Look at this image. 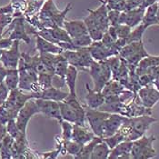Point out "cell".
<instances>
[{
  "label": "cell",
  "instance_id": "1",
  "mask_svg": "<svg viewBox=\"0 0 159 159\" xmlns=\"http://www.w3.org/2000/svg\"><path fill=\"white\" fill-rule=\"evenodd\" d=\"M87 73L90 75L93 80V89L96 91H102L105 85L112 79L110 67L106 61L94 60L88 68Z\"/></svg>",
  "mask_w": 159,
  "mask_h": 159
},
{
  "label": "cell",
  "instance_id": "2",
  "mask_svg": "<svg viewBox=\"0 0 159 159\" xmlns=\"http://www.w3.org/2000/svg\"><path fill=\"white\" fill-rule=\"evenodd\" d=\"M148 55L142 40L126 44L120 49L118 54V56L131 66H137L139 62Z\"/></svg>",
  "mask_w": 159,
  "mask_h": 159
},
{
  "label": "cell",
  "instance_id": "3",
  "mask_svg": "<svg viewBox=\"0 0 159 159\" xmlns=\"http://www.w3.org/2000/svg\"><path fill=\"white\" fill-rule=\"evenodd\" d=\"M155 135L146 136L144 135L140 138L133 141L131 149V158L133 159H150L157 156V152L153 147V143L156 141Z\"/></svg>",
  "mask_w": 159,
  "mask_h": 159
},
{
  "label": "cell",
  "instance_id": "4",
  "mask_svg": "<svg viewBox=\"0 0 159 159\" xmlns=\"http://www.w3.org/2000/svg\"><path fill=\"white\" fill-rule=\"evenodd\" d=\"M17 68L19 72V89L25 92L33 93H38L39 91H41L37 82L38 75L32 67L25 65L24 62L20 58Z\"/></svg>",
  "mask_w": 159,
  "mask_h": 159
},
{
  "label": "cell",
  "instance_id": "5",
  "mask_svg": "<svg viewBox=\"0 0 159 159\" xmlns=\"http://www.w3.org/2000/svg\"><path fill=\"white\" fill-rule=\"evenodd\" d=\"M157 121V118L149 115H144L135 117H126V122L130 128V134L126 141H135L146 134L150 125Z\"/></svg>",
  "mask_w": 159,
  "mask_h": 159
},
{
  "label": "cell",
  "instance_id": "6",
  "mask_svg": "<svg viewBox=\"0 0 159 159\" xmlns=\"http://www.w3.org/2000/svg\"><path fill=\"white\" fill-rule=\"evenodd\" d=\"M72 3L67 4L66 7L60 11L57 9L53 0H47L41 9V16L53 23V26H63L64 21L66 20V16L72 8Z\"/></svg>",
  "mask_w": 159,
  "mask_h": 159
},
{
  "label": "cell",
  "instance_id": "7",
  "mask_svg": "<svg viewBox=\"0 0 159 159\" xmlns=\"http://www.w3.org/2000/svg\"><path fill=\"white\" fill-rule=\"evenodd\" d=\"M86 108V120L88 123L90 129L97 136L103 138V130H104V124L107 118L110 116V113L94 109L85 106Z\"/></svg>",
  "mask_w": 159,
  "mask_h": 159
},
{
  "label": "cell",
  "instance_id": "8",
  "mask_svg": "<svg viewBox=\"0 0 159 159\" xmlns=\"http://www.w3.org/2000/svg\"><path fill=\"white\" fill-rule=\"evenodd\" d=\"M37 114H40V113L37 107L36 98H31L28 101H26V103L21 107V109L19 110L16 117V123L22 133L26 134V127L30 119Z\"/></svg>",
  "mask_w": 159,
  "mask_h": 159
},
{
  "label": "cell",
  "instance_id": "9",
  "mask_svg": "<svg viewBox=\"0 0 159 159\" xmlns=\"http://www.w3.org/2000/svg\"><path fill=\"white\" fill-rule=\"evenodd\" d=\"M19 45H20L19 40H13V43L10 46V48L4 49L2 51L0 61L2 63L3 66H5L7 69L18 67V64L21 58Z\"/></svg>",
  "mask_w": 159,
  "mask_h": 159
},
{
  "label": "cell",
  "instance_id": "10",
  "mask_svg": "<svg viewBox=\"0 0 159 159\" xmlns=\"http://www.w3.org/2000/svg\"><path fill=\"white\" fill-rule=\"evenodd\" d=\"M36 101H37L40 114H43L47 117L56 119L57 121L61 120L62 117L61 114H60L59 102L53 101V100L41 99V98H36Z\"/></svg>",
  "mask_w": 159,
  "mask_h": 159
},
{
  "label": "cell",
  "instance_id": "11",
  "mask_svg": "<svg viewBox=\"0 0 159 159\" xmlns=\"http://www.w3.org/2000/svg\"><path fill=\"white\" fill-rule=\"evenodd\" d=\"M34 95L35 93L33 92H25L19 88H16L9 92L6 103L15 110L19 112L21 107L26 103V101H28L31 98H35Z\"/></svg>",
  "mask_w": 159,
  "mask_h": 159
},
{
  "label": "cell",
  "instance_id": "12",
  "mask_svg": "<svg viewBox=\"0 0 159 159\" xmlns=\"http://www.w3.org/2000/svg\"><path fill=\"white\" fill-rule=\"evenodd\" d=\"M137 96L143 106L149 109L159 101V91L153 85L142 86L137 91Z\"/></svg>",
  "mask_w": 159,
  "mask_h": 159
},
{
  "label": "cell",
  "instance_id": "13",
  "mask_svg": "<svg viewBox=\"0 0 159 159\" xmlns=\"http://www.w3.org/2000/svg\"><path fill=\"white\" fill-rule=\"evenodd\" d=\"M146 8L142 7H135L133 9L122 11L119 16V24H124L134 28L136 25L141 24Z\"/></svg>",
  "mask_w": 159,
  "mask_h": 159
},
{
  "label": "cell",
  "instance_id": "14",
  "mask_svg": "<svg viewBox=\"0 0 159 159\" xmlns=\"http://www.w3.org/2000/svg\"><path fill=\"white\" fill-rule=\"evenodd\" d=\"M93 59L96 61H105L108 57L113 56H117L118 54L105 46L102 41H93L92 44L87 48Z\"/></svg>",
  "mask_w": 159,
  "mask_h": 159
},
{
  "label": "cell",
  "instance_id": "15",
  "mask_svg": "<svg viewBox=\"0 0 159 159\" xmlns=\"http://www.w3.org/2000/svg\"><path fill=\"white\" fill-rule=\"evenodd\" d=\"M107 11L108 9L104 2H101V6L97 9H94V10L87 9V12L92 16L94 21L97 23L99 28L104 32H107L110 25L109 21H108V16H107Z\"/></svg>",
  "mask_w": 159,
  "mask_h": 159
},
{
  "label": "cell",
  "instance_id": "16",
  "mask_svg": "<svg viewBox=\"0 0 159 159\" xmlns=\"http://www.w3.org/2000/svg\"><path fill=\"white\" fill-rule=\"evenodd\" d=\"M125 117V116L119 114H110V116L107 118L104 124L103 138L108 137L116 134L120 128V126L122 125Z\"/></svg>",
  "mask_w": 159,
  "mask_h": 159
},
{
  "label": "cell",
  "instance_id": "17",
  "mask_svg": "<svg viewBox=\"0 0 159 159\" xmlns=\"http://www.w3.org/2000/svg\"><path fill=\"white\" fill-rule=\"evenodd\" d=\"M63 27L66 29L71 39L88 34L84 20H65Z\"/></svg>",
  "mask_w": 159,
  "mask_h": 159
},
{
  "label": "cell",
  "instance_id": "18",
  "mask_svg": "<svg viewBox=\"0 0 159 159\" xmlns=\"http://www.w3.org/2000/svg\"><path fill=\"white\" fill-rule=\"evenodd\" d=\"M69 92H65L60 88H57L54 86H49L41 90L38 93H35V98H41L47 100H53L57 102H61L68 96Z\"/></svg>",
  "mask_w": 159,
  "mask_h": 159
},
{
  "label": "cell",
  "instance_id": "19",
  "mask_svg": "<svg viewBox=\"0 0 159 159\" xmlns=\"http://www.w3.org/2000/svg\"><path fill=\"white\" fill-rule=\"evenodd\" d=\"M86 107L98 109L103 104H105L106 98L100 91H96L91 88L89 84H86Z\"/></svg>",
  "mask_w": 159,
  "mask_h": 159
},
{
  "label": "cell",
  "instance_id": "20",
  "mask_svg": "<svg viewBox=\"0 0 159 159\" xmlns=\"http://www.w3.org/2000/svg\"><path fill=\"white\" fill-rule=\"evenodd\" d=\"M133 141H123L117 146L112 148L108 159H129L131 158V149Z\"/></svg>",
  "mask_w": 159,
  "mask_h": 159
},
{
  "label": "cell",
  "instance_id": "21",
  "mask_svg": "<svg viewBox=\"0 0 159 159\" xmlns=\"http://www.w3.org/2000/svg\"><path fill=\"white\" fill-rule=\"evenodd\" d=\"M96 135L93 133L91 129L86 128V125H80L77 124H74L73 127V134H72V139L85 145L90 140H92Z\"/></svg>",
  "mask_w": 159,
  "mask_h": 159
},
{
  "label": "cell",
  "instance_id": "22",
  "mask_svg": "<svg viewBox=\"0 0 159 159\" xmlns=\"http://www.w3.org/2000/svg\"><path fill=\"white\" fill-rule=\"evenodd\" d=\"M36 48L38 54H46V53L62 54L64 51L63 48H60L58 45L54 44L38 35H37L36 37Z\"/></svg>",
  "mask_w": 159,
  "mask_h": 159
},
{
  "label": "cell",
  "instance_id": "23",
  "mask_svg": "<svg viewBox=\"0 0 159 159\" xmlns=\"http://www.w3.org/2000/svg\"><path fill=\"white\" fill-rule=\"evenodd\" d=\"M9 38H11L12 40H22L26 44L30 43V37L26 34L23 18H16L13 21L12 32L9 36Z\"/></svg>",
  "mask_w": 159,
  "mask_h": 159
},
{
  "label": "cell",
  "instance_id": "24",
  "mask_svg": "<svg viewBox=\"0 0 159 159\" xmlns=\"http://www.w3.org/2000/svg\"><path fill=\"white\" fill-rule=\"evenodd\" d=\"M158 2H155L151 5H149L145 10V15L142 20V24L145 25L146 28H148L151 25H159L158 20L157 18V12L158 9Z\"/></svg>",
  "mask_w": 159,
  "mask_h": 159
},
{
  "label": "cell",
  "instance_id": "25",
  "mask_svg": "<svg viewBox=\"0 0 159 159\" xmlns=\"http://www.w3.org/2000/svg\"><path fill=\"white\" fill-rule=\"evenodd\" d=\"M84 22H85L86 28H87V33L92 38V40L93 41H100L104 36L105 32L99 28V26L92 18V16L90 15H88L84 19Z\"/></svg>",
  "mask_w": 159,
  "mask_h": 159
},
{
  "label": "cell",
  "instance_id": "26",
  "mask_svg": "<svg viewBox=\"0 0 159 159\" xmlns=\"http://www.w3.org/2000/svg\"><path fill=\"white\" fill-rule=\"evenodd\" d=\"M125 89V86H123L119 81L112 78L105 85L101 92L105 96V98H107V97H113V96H118Z\"/></svg>",
  "mask_w": 159,
  "mask_h": 159
},
{
  "label": "cell",
  "instance_id": "27",
  "mask_svg": "<svg viewBox=\"0 0 159 159\" xmlns=\"http://www.w3.org/2000/svg\"><path fill=\"white\" fill-rule=\"evenodd\" d=\"M77 77H78V69L69 65L65 76V80H66V85L68 87L70 94H76L75 88H76Z\"/></svg>",
  "mask_w": 159,
  "mask_h": 159
},
{
  "label": "cell",
  "instance_id": "28",
  "mask_svg": "<svg viewBox=\"0 0 159 159\" xmlns=\"http://www.w3.org/2000/svg\"><path fill=\"white\" fill-rule=\"evenodd\" d=\"M59 106H60V114H61V117L63 120H66L73 124L78 123V116L69 105H67L64 101H61L59 102Z\"/></svg>",
  "mask_w": 159,
  "mask_h": 159
},
{
  "label": "cell",
  "instance_id": "29",
  "mask_svg": "<svg viewBox=\"0 0 159 159\" xmlns=\"http://www.w3.org/2000/svg\"><path fill=\"white\" fill-rule=\"evenodd\" d=\"M110 151L111 149L107 145V143L102 140L95 146L91 153L90 159H108Z\"/></svg>",
  "mask_w": 159,
  "mask_h": 159
},
{
  "label": "cell",
  "instance_id": "30",
  "mask_svg": "<svg viewBox=\"0 0 159 159\" xmlns=\"http://www.w3.org/2000/svg\"><path fill=\"white\" fill-rule=\"evenodd\" d=\"M6 86L11 91L18 88L19 85V72L18 68H9L7 70V75L4 80Z\"/></svg>",
  "mask_w": 159,
  "mask_h": 159
},
{
  "label": "cell",
  "instance_id": "31",
  "mask_svg": "<svg viewBox=\"0 0 159 159\" xmlns=\"http://www.w3.org/2000/svg\"><path fill=\"white\" fill-rule=\"evenodd\" d=\"M84 145L75 141L73 139L70 140H63V155L72 156L74 158L79 154Z\"/></svg>",
  "mask_w": 159,
  "mask_h": 159
},
{
  "label": "cell",
  "instance_id": "32",
  "mask_svg": "<svg viewBox=\"0 0 159 159\" xmlns=\"http://www.w3.org/2000/svg\"><path fill=\"white\" fill-rule=\"evenodd\" d=\"M103 140L102 137H99V136H95L92 140H90L89 142H87L86 144H85L81 151L79 152V154L75 157V158H78V159H90V157H91V153L94 149L95 146L98 144L99 142H101Z\"/></svg>",
  "mask_w": 159,
  "mask_h": 159
},
{
  "label": "cell",
  "instance_id": "33",
  "mask_svg": "<svg viewBox=\"0 0 159 159\" xmlns=\"http://www.w3.org/2000/svg\"><path fill=\"white\" fill-rule=\"evenodd\" d=\"M50 29L57 45H59L61 42H72L71 37H69V35L63 26H53L50 27Z\"/></svg>",
  "mask_w": 159,
  "mask_h": 159
},
{
  "label": "cell",
  "instance_id": "34",
  "mask_svg": "<svg viewBox=\"0 0 159 159\" xmlns=\"http://www.w3.org/2000/svg\"><path fill=\"white\" fill-rule=\"evenodd\" d=\"M146 30H147V28L145 27V25L142 24V23L139 24L138 25H136L134 28H132L129 36L125 38L126 44L142 40V37H143V35H144V33H145Z\"/></svg>",
  "mask_w": 159,
  "mask_h": 159
},
{
  "label": "cell",
  "instance_id": "35",
  "mask_svg": "<svg viewBox=\"0 0 159 159\" xmlns=\"http://www.w3.org/2000/svg\"><path fill=\"white\" fill-rule=\"evenodd\" d=\"M159 66V56H150L148 55L145 58H143L137 65V68L139 69H147L149 67H154Z\"/></svg>",
  "mask_w": 159,
  "mask_h": 159
},
{
  "label": "cell",
  "instance_id": "36",
  "mask_svg": "<svg viewBox=\"0 0 159 159\" xmlns=\"http://www.w3.org/2000/svg\"><path fill=\"white\" fill-rule=\"evenodd\" d=\"M60 124L62 130V139L63 140H70L72 139V134H73V127L74 124L73 123L66 121L61 119L60 121H58Z\"/></svg>",
  "mask_w": 159,
  "mask_h": 159
},
{
  "label": "cell",
  "instance_id": "37",
  "mask_svg": "<svg viewBox=\"0 0 159 159\" xmlns=\"http://www.w3.org/2000/svg\"><path fill=\"white\" fill-rule=\"evenodd\" d=\"M93 40L90 37L88 34L83 35L81 37H75L72 39V44L75 46V48L76 49L83 48H88L91 44H92Z\"/></svg>",
  "mask_w": 159,
  "mask_h": 159
},
{
  "label": "cell",
  "instance_id": "38",
  "mask_svg": "<svg viewBox=\"0 0 159 159\" xmlns=\"http://www.w3.org/2000/svg\"><path fill=\"white\" fill-rule=\"evenodd\" d=\"M68 66H69V64L67 63V61L66 60V58L62 55V57L57 62V64H56V66L54 67V74H56V75H57L65 78Z\"/></svg>",
  "mask_w": 159,
  "mask_h": 159
},
{
  "label": "cell",
  "instance_id": "39",
  "mask_svg": "<svg viewBox=\"0 0 159 159\" xmlns=\"http://www.w3.org/2000/svg\"><path fill=\"white\" fill-rule=\"evenodd\" d=\"M54 73H46V74H39L37 75V82L41 90L48 88L49 86H52V76ZM40 92V91H39Z\"/></svg>",
  "mask_w": 159,
  "mask_h": 159
},
{
  "label": "cell",
  "instance_id": "40",
  "mask_svg": "<svg viewBox=\"0 0 159 159\" xmlns=\"http://www.w3.org/2000/svg\"><path fill=\"white\" fill-rule=\"evenodd\" d=\"M7 125V134L10 135L12 136L14 139H16L17 137H19L20 135H24L25 133H22L16 123V119H12V120H9L8 122L6 124Z\"/></svg>",
  "mask_w": 159,
  "mask_h": 159
},
{
  "label": "cell",
  "instance_id": "41",
  "mask_svg": "<svg viewBox=\"0 0 159 159\" xmlns=\"http://www.w3.org/2000/svg\"><path fill=\"white\" fill-rule=\"evenodd\" d=\"M103 140L107 143V145L109 147V148L112 149V148H114L116 146H117L118 144H120L121 142L125 141V138H124V136L117 131L116 134H114V135H111V136L103 138Z\"/></svg>",
  "mask_w": 159,
  "mask_h": 159
},
{
  "label": "cell",
  "instance_id": "42",
  "mask_svg": "<svg viewBox=\"0 0 159 159\" xmlns=\"http://www.w3.org/2000/svg\"><path fill=\"white\" fill-rule=\"evenodd\" d=\"M116 26V36H117V39L118 38H126L129 36L132 28L124 24H118Z\"/></svg>",
  "mask_w": 159,
  "mask_h": 159
},
{
  "label": "cell",
  "instance_id": "43",
  "mask_svg": "<svg viewBox=\"0 0 159 159\" xmlns=\"http://www.w3.org/2000/svg\"><path fill=\"white\" fill-rule=\"evenodd\" d=\"M120 11L115 10V9H108L107 11V16L110 25H117L119 24V16H120Z\"/></svg>",
  "mask_w": 159,
  "mask_h": 159
},
{
  "label": "cell",
  "instance_id": "44",
  "mask_svg": "<svg viewBox=\"0 0 159 159\" xmlns=\"http://www.w3.org/2000/svg\"><path fill=\"white\" fill-rule=\"evenodd\" d=\"M9 92H10V90L7 88V86H6L5 82H2L0 84V106L3 105L7 101L8 95H9Z\"/></svg>",
  "mask_w": 159,
  "mask_h": 159
},
{
  "label": "cell",
  "instance_id": "45",
  "mask_svg": "<svg viewBox=\"0 0 159 159\" xmlns=\"http://www.w3.org/2000/svg\"><path fill=\"white\" fill-rule=\"evenodd\" d=\"M51 84H52V86H54V87L62 89L64 86H66V80H65L64 77H61V76L54 74L53 76H52V82H51Z\"/></svg>",
  "mask_w": 159,
  "mask_h": 159
},
{
  "label": "cell",
  "instance_id": "46",
  "mask_svg": "<svg viewBox=\"0 0 159 159\" xmlns=\"http://www.w3.org/2000/svg\"><path fill=\"white\" fill-rule=\"evenodd\" d=\"M13 40L9 37H7V38H3V37H0V49L1 50H4V49L8 48H10V46L12 45Z\"/></svg>",
  "mask_w": 159,
  "mask_h": 159
},
{
  "label": "cell",
  "instance_id": "47",
  "mask_svg": "<svg viewBox=\"0 0 159 159\" xmlns=\"http://www.w3.org/2000/svg\"><path fill=\"white\" fill-rule=\"evenodd\" d=\"M7 135V125L4 124H0V144L2 142V140L4 139V137Z\"/></svg>",
  "mask_w": 159,
  "mask_h": 159
},
{
  "label": "cell",
  "instance_id": "48",
  "mask_svg": "<svg viewBox=\"0 0 159 159\" xmlns=\"http://www.w3.org/2000/svg\"><path fill=\"white\" fill-rule=\"evenodd\" d=\"M7 68L5 66H0V84L4 82L6 75H7Z\"/></svg>",
  "mask_w": 159,
  "mask_h": 159
},
{
  "label": "cell",
  "instance_id": "49",
  "mask_svg": "<svg viewBox=\"0 0 159 159\" xmlns=\"http://www.w3.org/2000/svg\"><path fill=\"white\" fill-rule=\"evenodd\" d=\"M153 86H155V87L159 91V73L158 75L156 76V78L154 79V81H153Z\"/></svg>",
  "mask_w": 159,
  "mask_h": 159
},
{
  "label": "cell",
  "instance_id": "50",
  "mask_svg": "<svg viewBox=\"0 0 159 159\" xmlns=\"http://www.w3.org/2000/svg\"><path fill=\"white\" fill-rule=\"evenodd\" d=\"M7 25L5 24H2V23H0V37H2V35H3V30L5 29V27H6Z\"/></svg>",
  "mask_w": 159,
  "mask_h": 159
},
{
  "label": "cell",
  "instance_id": "51",
  "mask_svg": "<svg viewBox=\"0 0 159 159\" xmlns=\"http://www.w3.org/2000/svg\"><path fill=\"white\" fill-rule=\"evenodd\" d=\"M24 0H11V3L15 4V3H20V2H23Z\"/></svg>",
  "mask_w": 159,
  "mask_h": 159
},
{
  "label": "cell",
  "instance_id": "52",
  "mask_svg": "<svg viewBox=\"0 0 159 159\" xmlns=\"http://www.w3.org/2000/svg\"><path fill=\"white\" fill-rule=\"evenodd\" d=\"M2 51H3V50H1V49H0V57H1V54H2Z\"/></svg>",
  "mask_w": 159,
  "mask_h": 159
}]
</instances>
